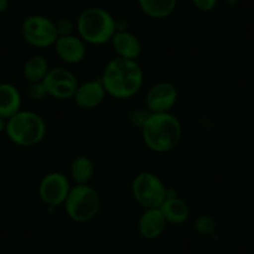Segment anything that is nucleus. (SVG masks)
Instances as JSON below:
<instances>
[{
  "instance_id": "nucleus-8",
  "label": "nucleus",
  "mask_w": 254,
  "mask_h": 254,
  "mask_svg": "<svg viewBox=\"0 0 254 254\" xmlns=\"http://www.w3.org/2000/svg\"><path fill=\"white\" fill-rule=\"evenodd\" d=\"M71 190L70 181L61 172H50L41 178L39 183V197L50 208L65 203Z\"/></svg>"
},
{
  "instance_id": "nucleus-4",
  "label": "nucleus",
  "mask_w": 254,
  "mask_h": 254,
  "mask_svg": "<svg viewBox=\"0 0 254 254\" xmlns=\"http://www.w3.org/2000/svg\"><path fill=\"white\" fill-rule=\"evenodd\" d=\"M5 133L9 140L21 147L39 145L46 135V124L43 117L33 111L20 110L6 120Z\"/></svg>"
},
{
  "instance_id": "nucleus-3",
  "label": "nucleus",
  "mask_w": 254,
  "mask_h": 254,
  "mask_svg": "<svg viewBox=\"0 0 254 254\" xmlns=\"http://www.w3.org/2000/svg\"><path fill=\"white\" fill-rule=\"evenodd\" d=\"M79 36L86 44L104 45L111 43L117 31V23L112 14L100 6H91L80 13L76 20Z\"/></svg>"
},
{
  "instance_id": "nucleus-19",
  "label": "nucleus",
  "mask_w": 254,
  "mask_h": 254,
  "mask_svg": "<svg viewBox=\"0 0 254 254\" xmlns=\"http://www.w3.org/2000/svg\"><path fill=\"white\" fill-rule=\"evenodd\" d=\"M95 173V165L89 156H77L70 165V176L76 185H87Z\"/></svg>"
},
{
  "instance_id": "nucleus-26",
  "label": "nucleus",
  "mask_w": 254,
  "mask_h": 254,
  "mask_svg": "<svg viewBox=\"0 0 254 254\" xmlns=\"http://www.w3.org/2000/svg\"><path fill=\"white\" fill-rule=\"evenodd\" d=\"M253 151H254V141H253Z\"/></svg>"
},
{
  "instance_id": "nucleus-17",
  "label": "nucleus",
  "mask_w": 254,
  "mask_h": 254,
  "mask_svg": "<svg viewBox=\"0 0 254 254\" xmlns=\"http://www.w3.org/2000/svg\"><path fill=\"white\" fill-rule=\"evenodd\" d=\"M178 0H137L138 6L148 18L166 19L177 8Z\"/></svg>"
},
{
  "instance_id": "nucleus-12",
  "label": "nucleus",
  "mask_w": 254,
  "mask_h": 254,
  "mask_svg": "<svg viewBox=\"0 0 254 254\" xmlns=\"http://www.w3.org/2000/svg\"><path fill=\"white\" fill-rule=\"evenodd\" d=\"M106 95V90L101 80H90L84 84H79L72 99L81 109L92 110L102 104Z\"/></svg>"
},
{
  "instance_id": "nucleus-23",
  "label": "nucleus",
  "mask_w": 254,
  "mask_h": 254,
  "mask_svg": "<svg viewBox=\"0 0 254 254\" xmlns=\"http://www.w3.org/2000/svg\"><path fill=\"white\" fill-rule=\"evenodd\" d=\"M217 3H218V0H192L194 8L199 11H203V13L213 10L217 6Z\"/></svg>"
},
{
  "instance_id": "nucleus-11",
  "label": "nucleus",
  "mask_w": 254,
  "mask_h": 254,
  "mask_svg": "<svg viewBox=\"0 0 254 254\" xmlns=\"http://www.w3.org/2000/svg\"><path fill=\"white\" fill-rule=\"evenodd\" d=\"M54 48L60 60L69 65L80 64L86 56V43L74 34L59 36Z\"/></svg>"
},
{
  "instance_id": "nucleus-1",
  "label": "nucleus",
  "mask_w": 254,
  "mask_h": 254,
  "mask_svg": "<svg viewBox=\"0 0 254 254\" xmlns=\"http://www.w3.org/2000/svg\"><path fill=\"white\" fill-rule=\"evenodd\" d=\"M106 94L117 100L135 96L143 85V70L137 60H127L116 56L105 66L101 76Z\"/></svg>"
},
{
  "instance_id": "nucleus-22",
  "label": "nucleus",
  "mask_w": 254,
  "mask_h": 254,
  "mask_svg": "<svg viewBox=\"0 0 254 254\" xmlns=\"http://www.w3.org/2000/svg\"><path fill=\"white\" fill-rule=\"evenodd\" d=\"M55 26L56 30H58L59 36L70 35V34H72V30H74V24H72V21L67 18H61L59 19V20H56Z\"/></svg>"
},
{
  "instance_id": "nucleus-2",
  "label": "nucleus",
  "mask_w": 254,
  "mask_h": 254,
  "mask_svg": "<svg viewBox=\"0 0 254 254\" xmlns=\"http://www.w3.org/2000/svg\"><path fill=\"white\" fill-rule=\"evenodd\" d=\"M141 132L143 142L151 151L166 153L180 143L182 138V125L171 112H150L141 124Z\"/></svg>"
},
{
  "instance_id": "nucleus-21",
  "label": "nucleus",
  "mask_w": 254,
  "mask_h": 254,
  "mask_svg": "<svg viewBox=\"0 0 254 254\" xmlns=\"http://www.w3.org/2000/svg\"><path fill=\"white\" fill-rule=\"evenodd\" d=\"M28 96L34 101H41L48 96L45 86L43 82H35V84H29L28 87Z\"/></svg>"
},
{
  "instance_id": "nucleus-7",
  "label": "nucleus",
  "mask_w": 254,
  "mask_h": 254,
  "mask_svg": "<svg viewBox=\"0 0 254 254\" xmlns=\"http://www.w3.org/2000/svg\"><path fill=\"white\" fill-rule=\"evenodd\" d=\"M21 35L29 45L38 49L54 46L59 38L55 21L41 14H33L24 19Z\"/></svg>"
},
{
  "instance_id": "nucleus-24",
  "label": "nucleus",
  "mask_w": 254,
  "mask_h": 254,
  "mask_svg": "<svg viewBox=\"0 0 254 254\" xmlns=\"http://www.w3.org/2000/svg\"><path fill=\"white\" fill-rule=\"evenodd\" d=\"M9 0H0V13H4V11L8 10L9 8Z\"/></svg>"
},
{
  "instance_id": "nucleus-9",
  "label": "nucleus",
  "mask_w": 254,
  "mask_h": 254,
  "mask_svg": "<svg viewBox=\"0 0 254 254\" xmlns=\"http://www.w3.org/2000/svg\"><path fill=\"white\" fill-rule=\"evenodd\" d=\"M48 96L56 100H70L74 97L79 82L74 72L65 67H53L43 80Z\"/></svg>"
},
{
  "instance_id": "nucleus-18",
  "label": "nucleus",
  "mask_w": 254,
  "mask_h": 254,
  "mask_svg": "<svg viewBox=\"0 0 254 254\" xmlns=\"http://www.w3.org/2000/svg\"><path fill=\"white\" fill-rule=\"evenodd\" d=\"M50 70L49 63L44 56L33 55L25 61L23 66L24 79L29 84H35V82H43L46 74Z\"/></svg>"
},
{
  "instance_id": "nucleus-25",
  "label": "nucleus",
  "mask_w": 254,
  "mask_h": 254,
  "mask_svg": "<svg viewBox=\"0 0 254 254\" xmlns=\"http://www.w3.org/2000/svg\"><path fill=\"white\" fill-rule=\"evenodd\" d=\"M5 127H6V120L0 116V133L5 132Z\"/></svg>"
},
{
  "instance_id": "nucleus-13",
  "label": "nucleus",
  "mask_w": 254,
  "mask_h": 254,
  "mask_svg": "<svg viewBox=\"0 0 254 254\" xmlns=\"http://www.w3.org/2000/svg\"><path fill=\"white\" fill-rule=\"evenodd\" d=\"M167 227V221L163 217L160 208H147L145 209L138 219L137 228L141 237L147 241L160 238Z\"/></svg>"
},
{
  "instance_id": "nucleus-15",
  "label": "nucleus",
  "mask_w": 254,
  "mask_h": 254,
  "mask_svg": "<svg viewBox=\"0 0 254 254\" xmlns=\"http://www.w3.org/2000/svg\"><path fill=\"white\" fill-rule=\"evenodd\" d=\"M21 94L18 87L9 82L0 84V116L9 120L21 110Z\"/></svg>"
},
{
  "instance_id": "nucleus-16",
  "label": "nucleus",
  "mask_w": 254,
  "mask_h": 254,
  "mask_svg": "<svg viewBox=\"0 0 254 254\" xmlns=\"http://www.w3.org/2000/svg\"><path fill=\"white\" fill-rule=\"evenodd\" d=\"M158 208L161 209L167 223L182 224L190 218V211L187 202L177 196L167 194V198L163 201V203Z\"/></svg>"
},
{
  "instance_id": "nucleus-14",
  "label": "nucleus",
  "mask_w": 254,
  "mask_h": 254,
  "mask_svg": "<svg viewBox=\"0 0 254 254\" xmlns=\"http://www.w3.org/2000/svg\"><path fill=\"white\" fill-rule=\"evenodd\" d=\"M111 44L116 55L127 60H137L142 53L141 41L135 34L127 30H117Z\"/></svg>"
},
{
  "instance_id": "nucleus-6",
  "label": "nucleus",
  "mask_w": 254,
  "mask_h": 254,
  "mask_svg": "<svg viewBox=\"0 0 254 254\" xmlns=\"http://www.w3.org/2000/svg\"><path fill=\"white\" fill-rule=\"evenodd\" d=\"M131 190L135 201L145 209L158 208L168 194L163 181L152 172L138 173L133 178Z\"/></svg>"
},
{
  "instance_id": "nucleus-10",
  "label": "nucleus",
  "mask_w": 254,
  "mask_h": 254,
  "mask_svg": "<svg viewBox=\"0 0 254 254\" xmlns=\"http://www.w3.org/2000/svg\"><path fill=\"white\" fill-rule=\"evenodd\" d=\"M178 100V90L172 82H158L146 94V107L152 114H161V112H171L173 106Z\"/></svg>"
},
{
  "instance_id": "nucleus-5",
  "label": "nucleus",
  "mask_w": 254,
  "mask_h": 254,
  "mask_svg": "<svg viewBox=\"0 0 254 254\" xmlns=\"http://www.w3.org/2000/svg\"><path fill=\"white\" fill-rule=\"evenodd\" d=\"M64 207L70 219L76 223H86L99 214L101 199L94 187L89 185H76L70 190Z\"/></svg>"
},
{
  "instance_id": "nucleus-20",
  "label": "nucleus",
  "mask_w": 254,
  "mask_h": 254,
  "mask_svg": "<svg viewBox=\"0 0 254 254\" xmlns=\"http://www.w3.org/2000/svg\"><path fill=\"white\" fill-rule=\"evenodd\" d=\"M194 229H196L199 234L208 236V234H212L216 232L217 222L214 221L213 217L211 216H199L198 218L194 221Z\"/></svg>"
}]
</instances>
